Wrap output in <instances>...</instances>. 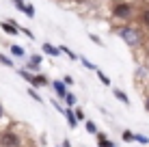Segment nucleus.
<instances>
[{"mask_svg": "<svg viewBox=\"0 0 149 147\" xmlns=\"http://www.w3.org/2000/svg\"><path fill=\"white\" fill-rule=\"evenodd\" d=\"M13 2H15V7H17V9H26V4H24V0H13Z\"/></svg>", "mask_w": 149, "mask_h": 147, "instance_id": "obj_26", "label": "nucleus"}, {"mask_svg": "<svg viewBox=\"0 0 149 147\" xmlns=\"http://www.w3.org/2000/svg\"><path fill=\"white\" fill-rule=\"evenodd\" d=\"M112 95H115V98L119 100L121 104L130 106V98H127V93H125V91H121V89H112Z\"/></svg>", "mask_w": 149, "mask_h": 147, "instance_id": "obj_7", "label": "nucleus"}, {"mask_svg": "<svg viewBox=\"0 0 149 147\" xmlns=\"http://www.w3.org/2000/svg\"><path fill=\"white\" fill-rule=\"evenodd\" d=\"M132 15H134V7L130 2H117L112 7V17L117 20H130Z\"/></svg>", "mask_w": 149, "mask_h": 147, "instance_id": "obj_3", "label": "nucleus"}, {"mask_svg": "<svg viewBox=\"0 0 149 147\" xmlns=\"http://www.w3.org/2000/svg\"><path fill=\"white\" fill-rule=\"evenodd\" d=\"M17 74H19V76H22V78H24V80H26V82H28V84H33V87H35V74H30V72H28V69H17Z\"/></svg>", "mask_w": 149, "mask_h": 147, "instance_id": "obj_11", "label": "nucleus"}, {"mask_svg": "<svg viewBox=\"0 0 149 147\" xmlns=\"http://www.w3.org/2000/svg\"><path fill=\"white\" fill-rule=\"evenodd\" d=\"M145 110H147V113H149V95H147V98H145Z\"/></svg>", "mask_w": 149, "mask_h": 147, "instance_id": "obj_28", "label": "nucleus"}, {"mask_svg": "<svg viewBox=\"0 0 149 147\" xmlns=\"http://www.w3.org/2000/svg\"><path fill=\"white\" fill-rule=\"evenodd\" d=\"M121 139L125 141V143H132V141H136V134L132 132V130H123V132H121Z\"/></svg>", "mask_w": 149, "mask_h": 147, "instance_id": "obj_12", "label": "nucleus"}, {"mask_svg": "<svg viewBox=\"0 0 149 147\" xmlns=\"http://www.w3.org/2000/svg\"><path fill=\"white\" fill-rule=\"evenodd\" d=\"M4 119V110H2V106H0V121Z\"/></svg>", "mask_w": 149, "mask_h": 147, "instance_id": "obj_29", "label": "nucleus"}, {"mask_svg": "<svg viewBox=\"0 0 149 147\" xmlns=\"http://www.w3.org/2000/svg\"><path fill=\"white\" fill-rule=\"evenodd\" d=\"M65 119H67V123H69V128L74 130L76 125H78V119H76V110H71V108H65Z\"/></svg>", "mask_w": 149, "mask_h": 147, "instance_id": "obj_5", "label": "nucleus"}, {"mask_svg": "<svg viewBox=\"0 0 149 147\" xmlns=\"http://www.w3.org/2000/svg\"><path fill=\"white\" fill-rule=\"evenodd\" d=\"M41 50H43L45 54H50V56H58V54H61V48H56V45L48 43V41H45L43 45H41Z\"/></svg>", "mask_w": 149, "mask_h": 147, "instance_id": "obj_6", "label": "nucleus"}, {"mask_svg": "<svg viewBox=\"0 0 149 147\" xmlns=\"http://www.w3.org/2000/svg\"><path fill=\"white\" fill-rule=\"evenodd\" d=\"M50 84H52L54 93L58 95L61 100H65V98H67V93H69V91H67V87H65V82H63V80H52Z\"/></svg>", "mask_w": 149, "mask_h": 147, "instance_id": "obj_4", "label": "nucleus"}, {"mask_svg": "<svg viewBox=\"0 0 149 147\" xmlns=\"http://www.w3.org/2000/svg\"><path fill=\"white\" fill-rule=\"evenodd\" d=\"M61 52H65L69 59H78V56H76V54H74V52H71V50L67 48V45H61Z\"/></svg>", "mask_w": 149, "mask_h": 147, "instance_id": "obj_22", "label": "nucleus"}, {"mask_svg": "<svg viewBox=\"0 0 149 147\" xmlns=\"http://www.w3.org/2000/svg\"><path fill=\"white\" fill-rule=\"evenodd\" d=\"M76 119H78V121H84V113H82V110L78 108V110H76Z\"/></svg>", "mask_w": 149, "mask_h": 147, "instance_id": "obj_25", "label": "nucleus"}, {"mask_svg": "<svg viewBox=\"0 0 149 147\" xmlns=\"http://www.w3.org/2000/svg\"><path fill=\"white\" fill-rule=\"evenodd\" d=\"M80 61H82V65H84L86 69H91V72H97V65H93V63H91V61H86L84 56H82Z\"/></svg>", "mask_w": 149, "mask_h": 147, "instance_id": "obj_18", "label": "nucleus"}, {"mask_svg": "<svg viewBox=\"0 0 149 147\" xmlns=\"http://www.w3.org/2000/svg\"><path fill=\"white\" fill-rule=\"evenodd\" d=\"M24 11H26V15H28V17H33V15H35V7H30V4H28V7L24 9Z\"/></svg>", "mask_w": 149, "mask_h": 147, "instance_id": "obj_24", "label": "nucleus"}, {"mask_svg": "<svg viewBox=\"0 0 149 147\" xmlns=\"http://www.w3.org/2000/svg\"><path fill=\"white\" fill-rule=\"evenodd\" d=\"M63 82H65V87H71V84H74V78H71V76H63Z\"/></svg>", "mask_w": 149, "mask_h": 147, "instance_id": "obj_23", "label": "nucleus"}, {"mask_svg": "<svg viewBox=\"0 0 149 147\" xmlns=\"http://www.w3.org/2000/svg\"><path fill=\"white\" fill-rule=\"evenodd\" d=\"M84 128H86V132H89V134H97V125L93 123V121H86Z\"/></svg>", "mask_w": 149, "mask_h": 147, "instance_id": "obj_17", "label": "nucleus"}, {"mask_svg": "<svg viewBox=\"0 0 149 147\" xmlns=\"http://www.w3.org/2000/svg\"><path fill=\"white\" fill-rule=\"evenodd\" d=\"M97 145L100 147H115V143H112L104 132H97Z\"/></svg>", "mask_w": 149, "mask_h": 147, "instance_id": "obj_8", "label": "nucleus"}, {"mask_svg": "<svg viewBox=\"0 0 149 147\" xmlns=\"http://www.w3.org/2000/svg\"><path fill=\"white\" fill-rule=\"evenodd\" d=\"M39 65H41V56H39V54H33V56L28 59V69L37 72V69H39Z\"/></svg>", "mask_w": 149, "mask_h": 147, "instance_id": "obj_9", "label": "nucleus"}, {"mask_svg": "<svg viewBox=\"0 0 149 147\" xmlns=\"http://www.w3.org/2000/svg\"><path fill=\"white\" fill-rule=\"evenodd\" d=\"M11 54L17 56V59H22L24 56V48H22V45H11Z\"/></svg>", "mask_w": 149, "mask_h": 147, "instance_id": "obj_15", "label": "nucleus"}, {"mask_svg": "<svg viewBox=\"0 0 149 147\" xmlns=\"http://www.w3.org/2000/svg\"><path fill=\"white\" fill-rule=\"evenodd\" d=\"M141 22H143V26H149V9L141 11Z\"/></svg>", "mask_w": 149, "mask_h": 147, "instance_id": "obj_16", "label": "nucleus"}, {"mask_svg": "<svg viewBox=\"0 0 149 147\" xmlns=\"http://www.w3.org/2000/svg\"><path fill=\"white\" fill-rule=\"evenodd\" d=\"M117 35H119L130 48H136V45L143 43V33H141V28H136V26H119L117 28Z\"/></svg>", "mask_w": 149, "mask_h": 147, "instance_id": "obj_1", "label": "nucleus"}, {"mask_svg": "<svg viewBox=\"0 0 149 147\" xmlns=\"http://www.w3.org/2000/svg\"><path fill=\"white\" fill-rule=\"evenodd\" d=\"M95 74H97V78H100V82L104 84V87H110V78H108V76H106V74H102L100 69H97Z\"/></svg>", "mask_w": 149, "mask_h": 147, "instance_id": "obj_14", "label": "nucleus"}, {"mask_svg": "<svg viewBox=\"0 0 149 147\" xmlns=\"http://www.w3.org/2000/svg\"><path fill=\"white\" fill-rule=\"evenodd\" d=\"M91 41H95L97 45H102V39H100V37H97V35H91Z\"/></svg>", "mask_w": 149, "mask_h": 147, "instance_id": "obj_27", "label": "nucleus"}, {"mask_svg": "<svg viewBox=\"0 0 149 147\" xmlns=\"http://www.w3.org/2000/svg\"><path fill=\"white\" fill-rule=\"evenodd\" d=\"M28 95H30V98H33V100H35L37 104H45V102H43V98H41V95H39V93H37V91H35L33 87L28 89Z\"/></svg>", "mask_w": 149, "mask_h": 147, "instance_id": "obj_13", "label": "nucleus"}, {"mask_svg": "<svg viewBox=\"0 0 149 147\" xmlns=\"http://www.w3.org/2000/svg\"><path fill=\"white\" fill-rule=\"evenodd\" d=\"M63 147H71V143L69 141H63Z\"/></svg>", "mask_w": 149, "mask_h": 147, "instance_id": "obj_30", "label": "nucleus"}, {"mask_svg": "<svg viewBox=\"0 0 149 147\" xmlns=\"http://www.w3.org/2000/svg\"><path fill=\"white\" fill-rule=\"evenodd\" d=\"M0 147H22V136L13 130L0 132Z\"/></svg>", "mask_w": 149, "mask_h": 147, "instance_id": "obj_2", "label": "nucleus"}, {"mask_svg": "<svg viewBox=\"0 0 149 147\" xmlns=\"http://www.w3.org/2000/svg\"><path fill=\"white\" fill-rule=\"evenodd\" d=\"M2 30L7 35H17V24H15V22H4L2 24Z\"/></svg>", "mask_w": 149, "mask_h": 147, "instance_id": "obj_10", "label": "nucleus"}, {"mask_svg": "<svg viewBox=\"0 0 149 147\" xmlns=\"http://www.w3.org/2000/svg\"><path fill=\"white\" fill-rule=\"evenodd\" d=\"M65 104H67V106H74V104H76V95H74V93H67V98H65Z\"/></svg>", "mask_w": 149, "mask_h": 147, "instance_id": "obj_21", "label": "nucleus"}, {"mask_svg": "<svg viewBox=\"0 0 149 147\" xmlns=\"http://www.w3.org/2000/svg\"><path fill=\"white\" fill-rule=\"evenodd\" d=\"M0 63L7 65V67H13V61L9 59V56H4V54H0Z\"/></svg>", "mask_w": 149, "mask_h": 147, "instance_id": "obj_19", "label": "nucleus"}, {"mask_svg": "<svg viewBox=\"0 0 149 147\" xmlns=\"http://www.w3.org/2000/svg\"><path fill=\"white\" fill-rule=\"evenodd\" d=\"M136 143L147 145V143H149V136H145V134H136Z\"/></svg>", "mask_w": 149, "mask_h": 147, "instance_id": "obj_20", "label": "nucleus"}, {"mask_svg": "<svg viewBox=\"0 0 149 147\" xmlns=\"http://www.w3.org/2000/svg\"><path fill=\"white\" fill-rule=\"evenodd\" d=\"M147 74H149V63H147Z\"/></svg>", "mask_w": 149, "mask_h": 147, "instance_id": "obj_31", "label": "nucleus"}]
</instances>
